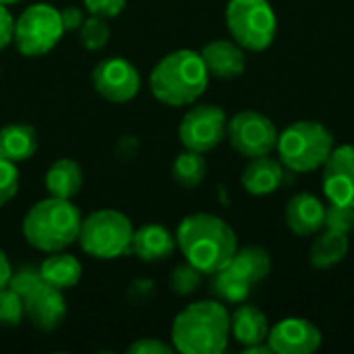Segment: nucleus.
Masks as SVG:
<instances>
[{
	"instance_id": "f257e3e1",
	"label": "nucleus",
	"mask_w": 354,
	"mask_h": 354,
	"mask_svg": "<svg viewBox=\"0 0 354 354\" xmlns=\"http://www.w3.org/2000/svg\"><path fill=\"white\" fill-rule=\"evenodd\" d=\"M176 247L203 276H212L232 259L239 249V239L222 218L191 214L176 228Z\"/></svg>"
},
{
	"instance_id": "f03ea898",
	"label": "nucleus",
	"mask_w": 354,
	"mask_h": 354,
	"mask_svg": "<svg viewBox=\"0 0 354 354\" xmlns=\"http://www.w3.org/2000/svg\"><path fill=\"white\" fill-rule=\"evenodd\" d=\"M230 340V313L220 301H197L172 324V346L183 354H220Z\"/></svg>"
},
{
	"instance_id": "7ed1b4c3",
	"label": "nucleus",
	"mask_w": 354,
	"mask_h": 354,
	"mask_svg": "<svg viewBox=\"0 0 354 354\" xmlns=\"http://www.w3.org/2000/svg\"><path fill=\"white\" fill-rule=\"evenodd\" d=\"M209 73L199 52L174 50L166 54L149 75V87L158 102L183 108L195 104L207 89Z\"/></svg>"
},
{
	"instance_id": "20e7f679",
	"label": "nucleus",
	"mask_w": 354,
	"mask_h": 354,
	"mask_svg": "<svg viewBox=\"0 0 354 354\" xmlns=\"http://www.w3.org/2000/svg\"><path fill=\"white\" fill-rule=\"evenodd\" d=\"M81 222V212L71 199L50 195L27 212L23 220V236L33 249L56 253L64 251L79 239Z\"/></svg>"
},
{
	"instance_id": "39448f33",
	"label": "nucleus",
	"mask_w": 354,
	"mask_h": 354,
	"mask_svg": "<svg viewBox=\"0 0 354 354\" xmlns=\"http://www.w3.org/2000/svg\"><path fill=\"white\" fill-rule=\"evenodd\" d=\"M334 147V135L328 127L317 120H297L278 135L276 153L286 170L303 174L319 170Z\"/></svg>"
},
{
	"instance_id": "423d86ee",
	"label": "nucleus",
	"mask_w": 354,
	"mask_h": 354,
	"mask_svg": "<svg viewBox=\"0 0 354 354\" xmlns=\"http://www.w3.org/2000/svg\"><path fill=\"white\" fill-rule=\"evenodd\" d=\"M8 286L19 292L25 307V317L37 330L54 332L64 322L66 301L62 297V290L48 284L37 270L23 268L17 274L12 272Z\"/></svg>"
},
{
	"instance_id": "0eeeda50",
	"label": "nucleus",
	"mask_w": 354,
	"mask_h": 354,
	"mask_svg": "<svg viewBox=\"0 0 354 354\" xmlns=\"http://www.w3.org/2000/svg\"><path fill=\"white\" fill-rule=\"evenodd\" d=\"M133 222L116 209H97L81 222L79 245L95 259H116L131 253Z\"/></svg>"
},
{
	"instance_id": "6e6552de",
	"label": "nucleus",
	"mask_w": 354,
	"mask_h": 354,
	"mask_svg": "<svg viewBox=\"0 0 354 354\" xmlns=\"http://www.w3.org/2000/svg\"><path fill=\"white\" fill-rule=\"evenodd\" d=\"M226 25L232 39L251 52L268 50L278 33V17L270 0H228Z\"/></svg>"
},
{
	"instance_id": "1a4fd4ad",
	"label": "nucleus",
	"mask_w": 354,
	"mask_h": 354,
	"mask_svg": "<svg viewBox=\"0 0 354 354\" xmlns=\"http://www.w3.org/2000/svg\"><path fill=\"white\" fill-rule=\"evenodd\" d=\"M64 25L60 10L52 4L37 2L27 6L15 21L12 41L17 50L27 58H37L48 54L62 37Z\"/></svg>"
},
{
	"instance_id": "9d476101",
	"label": "nucleus",
	"mask_w": 354,
	"mask_h": 354,
	"mask_svg": "<svg viewBox=\"0 0 354 354\" xmlns=\"http://www.w3.org/2000/svg\"><path fill=\"white\" fill-rule=\"evenodd\" d=\"M278 129L272 118L255 110H243L234 114L226 124V139L232 149L245 158L270 156L276 151Z\"/></svg>"
},
{
	"instance_id": "9b49d317",
	"label": "nucleus",
	"mask_w": 354,
	"mask_h": 354,
	"mask_svg": "<svg viewBox=\"0 0 354 354\" xmlns=\"http://www.w3.org/2000/svg\"><path fill=\"white\" fill-rule=\"evenodd\" d=\"M226 112L216 104H197L183 116L178 124V139L185 149L207 153L226 139Z\"/></svg>"
},
{
	"instance_id": "f8f14e48",
	"label": "nucleus",
	"mask_w": 354,
	"mask_h": 354,
	"mask_svg": "<svg viewBox=\"0 0 354 354\" xmlns=\"http://www.w3.org/2000/svg\"><path fill=\"white\" fill-rule=\"evenodd\" d=\"M91 81H93V89L102 97L116 104L131 102L141 89V77L137 66L120 56L102 60L93 68Z\"/></svg>"
},
{
	"instance_id": "ddd939ff",
	"label": "nucleus",
	"mask_w": 354,
	"mask_h": 354,
	"mask_svg": "<svg viewBox=\"0 0 354 354\" xmlns=\"http://www.w3.org/2000/svg\"><path fill=\"white\" fill-rule=\"evenodd\" d=\"M322 168V187L328 203L354 207V145L334 147Z\"/></svg>"
},
{
	"instance_id": "4468645a",
	"label": "nucleus",
	"mask_w": 354,
	"mask_h": 354,
	"mask_svg": "<svg viewBox=\"0 0 354 354\" xmlns=\"http://www.w3.org/2000/svg\"><path fill=\"white\" fill-rule=\"evenodd\" d=\"M322 342V330L305 317H286L268 334V344L276 354H313Z\"/></svg>"
},
{
	"instance_id": "2eb2a0df",
	"label": "nucleus",
	"mask_w": 354,
	"mask_h": 354,
	"mask_svg": "<svg viewBox=\"0 0 354 354\" xmlns=\"http://www.w3.org/2000/svg\"><path fill=\"white\" fill-rule=\"evenodd\" d=\"M209 77L216 79H236L245 73L247 56L245 48L234 39H214L199 52Z\"/></svg>"
},
{
	"instance_id": "dca6fc26",
	"label": "nucleus",
	"mask_w": 354,
	"mask_h": 354,
	"mask_svg": "<svg viewBox=\"0 0 354 354\" xmlns=\"http://www.w3.org/2000/svg\"><path fill=\"white\" fill-rule=\"evenodd\" d=\"M326 205L311 193H297L284 207V222L297 236H313L324 228Z\"/></svg>"
},
{
	"instance_id": "f3484780",
	"label": "nucleus",
	"mask_w": 354,
	"mask_h": 354,
	"mask_svg": "<svg viewBox=\"0 0 354 354\" xmlns=\"http://www.w3.org/2000/svg\"><path fill=\"white\" fill-rule=\"evenodd\" d=\"M284 170L286 168L282 166V162L272 158V153L251 158L241 174V185L249 195L266 197L280 189V185L284 183Z\"/></svg>"
},
{
	"instance_id": "a211bd4d",
	"label": "nucleus",
	"mask_w": 354,
	"mask_h": 354,
	"mask_svg": "<svg viewBox=\"0 0 354 354\" xmlns=\"http://www.w3.org/2000/svg\"><path fill=\"white\" fill-rule=\"evenodd\" d=\"M222 270L253 288L255 284H259L261 280L268 278V274L272 270V257L263 247L247 245V247L236 249L232 259Z\"/></svg>"
},
{
	"instance_id": "6ab92c4d",
	"label": "nucleus",
	"mask_w": 354,
	"mask_h": 354,
	"mask_svg": "<svg viewBox=\"0 0 354 354\" xmlns=\"http://www.w3.org/2000/svg\"><path fill=\"white\" fill-rule=\"evenodd\" d=\"M176 249V236L160 224H145L133 232L131 251L147 263L168 259Z\"/></svg>"
},
{
	"instance_id": "aec40b11",
	"label": "nucleus",
	"mask_w": 354,
	"mask_h": 354,
	"mask_svg": "<svg viewBox=\"0 0 354 354\" xmlns=\"http://www.w3.org/2000/svg\"><path fill=\"white\" fill-rule=\"evenodd\" d=\"M270 324L266 313L257 305L239 303L234 313L230 315V336L245 348L268 342Z\"/></svg>"
},
{
	"instance_id": "412c9836",
	"label": "nucleus",
	"mask_w": 354,
	"mask_h": 354,
	"mask_svg": "<svg viewBox=\"0 0 354 354\" xmlns=\"http://www.w3.org/2000/svg\"><path fill=\"white\" fill-rule=\"evenodd\" d=\"M37 149V133L31 124L12 122L0 129V156L19 164L29 160Z\"/></svg>"
},
{
	"instance_id": "4be33fe9",
	"label": "nucleus",
	"mask_w": 354,
	"mask_h": 354,
	"mask_svg": "<svg viewBox=\"0 0 354 354\" xmlns=\"http://www.w3.org/2000/svg\"><path fill=\"white\" fill-rule=\"evenodd\" d=\"M37 272L48 284H52V286H56L58 290L64 292V290L79 284L83 268H81V263H79V259L75 255L56 251V253H50V257H46L41 261Z\"/></svg>"
},
{
	"instance_id": "5701e85b",
	"label": "nucleus",
	"mask_w": 354,
	"mask_h": 354,
	"mask_svg": "<svg viewBox=\"0 0 354 354\" xmlns=\"http://www.w3.org/2000/svg\"><path fill=\"white\" fill-rule=\"evenodd\" d=\"M348 234L336 232V230H319L315 234V241L309 251V261L317 270H328L340 263L348 255Z\"/></svg>"
},
{
	"instance_id": "b1692460",
	"label": "nucleus",
	"mask_w": 354,
	"mask_h": 354,
	"mask_svg": "<svg viewBox=\"0 0 354 354\" xmlns=\"http://www.w3.org/2000/svg\"><path fill=\"white\" fill-rule=\"evenodd\" d=\"M46 189L52 197L73 199L83 187V172L75 160H58L46 172Z\"/></svg>"
},
{
	"instance_id": "393cba45",
	"label": "nucleus",
	"mask_w": 354,
	"mask_h": 354,
	"mask_svg": "<svg viewBox=\"0 0 354 354\" xmlns=\"http://www.w3.org/2000/svg\"><path fill=\"white\" fill-rule=\"evenodd\" d=\"M205 174H207V162H205L203 153L193 151V149L178 153L172 164L174 180L185 189H195L197 185H201Z\"/></svg>"
},
{
	"instance_id": "a878e982",
	"label": "nucleus",
	"mask_w": 354,
	"mask_h": 354,
	"mask_svg": "<svg viewBox=\"0 0 354 354\" xmlns=\"http://www.w3.org/2000/svg\"><path fill=\"white\" fill-rule=\"evenodd\" d=\"M212 292L222 301V303H245L251 295V286L243 284L241 280L232 278L228 272L220 270L212 274Z\"/></svg>"
},
{
	"instance_id": "bb28decb",
	"label": "nucleus",
	"mask_w": 354,
	"mask_h": 354,
	"mask_svg": "<svg viewBox=\"0 0 354 354\" xmlns=\"http://www.w3.org/2000/svg\"><path fill=\"white\" fill-rule=\"evenodd\" d=\"M79 31H81V44L87 50H102L110 39V27L106 23V17L100 15H91L89 19H85Z\"/></svg>"
},
{
	"instance_id": "cd10ccee",
	"label": "nucleus",
	"mask_w": 354,
	"mask_h": 354,
	"mask_svg": "<svg viewBox=\"0 0 354 354\" xmlns=\"http://www.w3.org/2000/svg\"><path fill=\"white\" fill-rule=\"evenodd\" d=\"M201 278H203V274L195 266H191L187 261V263H180V266H176L172 270V274H170V288L176 295H180V297H189V295H193L199 288Z\"/></svg>"
},
{
	"instance_id": "c85d7f7f",
	"label": "nucleus",
	"mask_w": 354,
	"mask_h": 354,
	"mask_svg": "<svg viewBox=\"0 0 354 354\" xmlns=\"http://www.w3.org/2000/svg\"><path fill=\"white\" fill-rule=\"evenodd\" d=\"M25 317V307L17 290L10 286L0 290V324L2 326H19Z\"/></svg>"
},
{
	"instance_id": "c756f323",
	"label": "nucleus",
	"mask_w": 354,
	"mask_h": 354,
	"mask_svg": "<svg viewBox=\"0 0 354 354\" xmlns=\"http://www.w3.org/2000/svg\"><path fill=\"white\" fill-rule=\"evenodd\" d=\"M324 228L336 230V232H342V234H351L354 228V207L328 203L326 205Z\"/></svg>"
},
{
	"instance_id": "7c9ffc66",
	"label": "nucleus",
	"mask_w": 354,
	"mask_h": 354,
	"mask_svg": "<svg viewBox=\"0 0 354 354\" xmlns=\"http://www.w3.org/2000/svg\"><path fill=\"white\" fill-rule=\"evenodd\" d=\"M19 191V170L17 164L0 156V207L6 205Z\"/></svg>"
},
{
	"instance_id": "2f4dec72",
	"label": "nucleus",
	"mask_w": 354,
	"mask_h": 354,
	"mask_svg": "<svg viewBox=\"0 0 354 354\" xmlns=\"http://www.w3.org/2000/svg\"><path fill=\"white\" fill-rule=\"evenodd\" d=\"M85 8L91 12V15H100V17H116L122 12L127 0H83Z\"/></svg>"
},
{
	"instance_id": "473e14b6",
	"label": "nucleus",
	"mask_w": 354,
	"mask_h": 354,
	"mask_svg": "<svg viewBox=\"0 0 354 354\" xmlns=\"http://www.w3.org/2000/svg\"><path fill=\"white\" fill-rule=\"evenodd\" d=\"M127 353H135V354H172L174 353V346L158 340V338H141L137 340L135 344L129 346Z\"/></svg>"
},
{
	"instance_id": "72a5a7b5",
	"label": "nucleus",
	"mask_w": 354,
	"mask_h": 354,
	"mask_svg": "<svg viewBox=\"0 0 354 354\" xmlns=\"http://www.w3.org/2000/svg\"><path fill=\"white\" fill-rule=\"evenodd\" d=\"M12 33H15V19L8 12V8L0 4V50H4L12 41Z\"/></svg>"
},
{
	"instance_id": "f704fd0d",
	"label": "nucleus",
	"mask_w": 354,
	"mask_h": 354,
	"mask_svg": "<svg viewBox=\"0 0 354 354\" xmlns=\"http://www.w3.org/2000/svg\"><path fill=\"white\" fill-rule=\"evenodd\" d=\"M60 19H62V25H64V31H73V29H79L81 23L85 21L83 17V10L79 6H66L60 10Z\"/></svg>"
},
{
	"instance_id": "c9c22d12",
	"label": "nucleus",
	"mask_w": 354,
	"mask_h": 354,
	"mask_svg": "<svg viewBox=\"0 0 354 354\" xmlns=\"http://www.w3.org/2000/svg\"><path fill=\"white\" fill-rule=\"evenodd\" d=\"M10 278H12V268H10V261H8L6 253L0 249V290L8 286Z\"/></svg>"
},
{
	"instance_id": "e433bc0d",
	"label": "nucleus",
	"mask_w": 354,
	"mask_h": 354,
	"mask_svg": "<svg viewBox=\"0 0 354 354\" xmlns=\"http://www.w3.org/2000/svg\"><path fill=\"white\" fill-rule=\"evenodd\" d=\"M17 2H21V0H0V4H4V6H8V4H17Z\"/></svg>"
}]
</instances>
